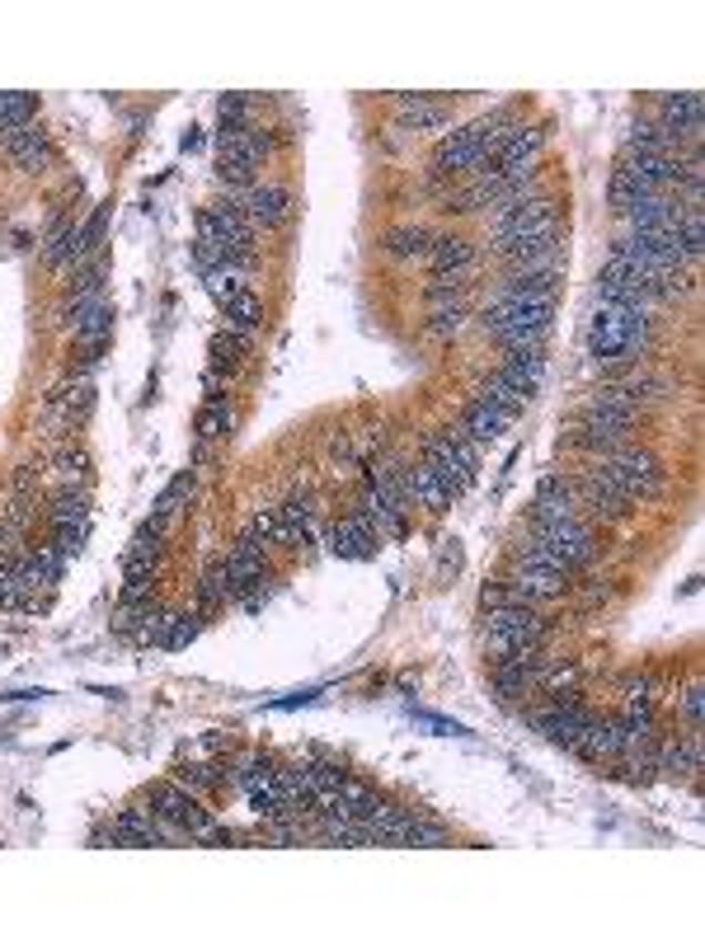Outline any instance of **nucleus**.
Returning <instances> with one entry per match:
<instances>
[{"instance_id":"bb28decb","label":"nucleus","mask_w":705,"mask_h":939,"mask_svg":"<svg viewBox=\"0 0 705 939\" xmlns=\"http://www.w3.org/2000/svg\"><path fill=\"white\" fill-rule=\"evenodd\" d=\"M48 479L57 484V493H62V489H85V484H90V456H85L81 447L57 451V456H52Z\"/></svg>"},{"instance_id":"4be33fe9","label":"nucleus","mask_w":705,"mask_h":939,"mask_svg":"<svg viewBox=\"0 0 705 939\" xmlns=\"http://www.w3.org/2000/svg\"><path fill=\"white\" fill-rule=\"evenodd\" d=\"M476 399H484V405L503 409L508 418H522V414H527V405H532V395H527L522 386H513L508 376H499V371H489L484 381L476 386Z\"/></svg>"},{"instance_id":"58836bf2","label":"nucleus","mask_w":705,"mask_h":939,"mask_svg":"<svg viewBox=\"0 0 705 939\" xmlns=\"http://www.w3.org/2000/svg\"><path fill=\"white\" fill-rule=\"evenodd\" d=\"M198 630H203V611H184V615H174L170 630H165V649H184V644H193V639H198Z\"/></svg>"},{"instance_id":"f257e3e1","label":"nucleus","mask_w":705,"mask_h":939,"mask_svg":"<svg viewBox=\"0 0 705 939\" xmlns=\"http://www.w3.org/2000/svg\"><path fill=\"white\" fill-rule=\"evenodd\" d=\"M551 319H555V296H508L494 292V302L480 310V329L494 338L503 353H527V348H541L545 334H551Z\"/></svg>"},{"instance_id":"f03ea898","label":"nucleus","mask_w":705,"mask_h":939,"mask_svg":"<svg viewBox=\"0 0 705 939\" xmlns=\"http://www.w3.org/2000/svg\"><path fill=\"white\" fill-rule=\"evenodd\" d=\"M654 310H635V306H616V302H597L593 319H588V353L602 367H621L631 363V353H640L650 344L654 329Z\"/></svg>"},{"instance_id":"aec40b11","label":"nucleus","mask_w":705,"mask_h":939,"mask_svg":"<svg viewBox=\"0 0 705 939\" xmlns=\"http://www.w3.org/2000/svg\"><path fill=\"white\" fill-rule=\"evenodd\" d=\"M358 517L381 535V541H400L405 535V512L396 508V503H386V498L377 493V489H362V498H358Z\"/></svg>"},{"instance_id":"1a4fd4ad","label":"nucleus","mask_w":705,"mask_h":939,"mask_svg":"<svg viewBox=\"0 0 705 939\" xmlns=\"http://www.w3.org/2000/svg\"><path fill=\"white\" fill-rule=\"evenodd\" d=\"M484 165H489V151H484L480 123H466L461 132L442 136L438 151H433V174H442V178H466V174H476Z\"/></svg>"},{"instance_id":"b1692460","label":"nucleus","mask_w":705,"mask_h":939,"mask_svg":"<svg viewBox=\"0 0 705 939\" xmlns=\"http://www.w3.org/2000/svg\"><path fill=\"white\" fill-rule=\"evenodd\" d=\"M396 109H400V123L415 127V132H433L452 118V109H447L442 99H428V94H400Z\"/></svg>"},{"instance_id":"7c9ffc66","label":"nucleus","mask_w":705,"mask_h":939,"mask_svg":"<svg viewBox=\"0 0 705 939\" xmlns=\"http://www.w3.org/2000/svg\"><path fill=\"white\" fill-rule=\"evenodd\" d=\"M222 310H226V329H235V334H254V329H259V319H264V302L249 287L235 296V302H226Z\"/></svg>"},{"instance_id":"393cba45","label":"nucleus","mask_w":705,"mask_h":939,"mask_svg":"<svg viewBox=\"0 0 705 939\" xmlns=\"http://www.w3.org/2000/svg\"><path fill=\"white\" fill-rule=\"evenodd\" d=\"M428 264H433V273H470L476 268V245L461 235H438L428 245Z\"/></svg>"},{"instance_id":"9d476101","label":"nucleus","mask_w":705,"mask_h":939,"mask_svg":"<svg viewBox=\"0 0 705 939\" xmlns=\"http://www.w3.org/2000/svg\"><path fill=\"white\" fill-rule=\"evenodd\" d=\"M532 541H541L545 550H551L560 564H564V573H574V569H583L588 559H593V531H588L579 517L574 522H555V527H532Z\"/></svg>"},{"instance_id":"2eb2a0df","label":"nucleus","mask_w":705,"mask_h":939,"mask_svg":"<svg viewBox=\"0 0 705 939\" xmlns=\"http://www.w3.org/2000/svg\"><path fill=\"white\" fill-rule=\"evenodd\" d=\"M574 498H579V508H588V512H597V517H625L631 512V498H625L612 479L602 474V466L597 470H588L579 484H574Z\"/></svg>"},{"instance_id":"7ed1b4c3","label":"nucleus","mask_w":705,"mask_h":939,"mask_svg":"<svg viewBox=\"0 0 705 939\" xmlns=\"http://www.w3.org/2000/svg\"><path fill=\"white\" fill-rule=\"evenodd\" d=\"M423 461L438 470L447 493L461 498L470 489V479H476V470H480V447L470 442L461 428H438V432L423 437Z\"/></svg>"},{"instance_id":"4468645a","label":"nucleus","mask_w":705,"mask_h":939,"mask_svg":"<svg viewBox=\"0 0 705 939\" xmlns=\"http://www.w3.org/2000/svg\"><path fill=\"white\" fill-rule=\"evenodd\" d=\"M174 831H180V827L161 823L155 813H136V808H127V813H117V817H113V846H165Z\"/></svg>"},{"instance_id":"e433bc0d","label":"nucleus","mask_w":705,"mask_h":939,"mask_svg":"<svg viewBox=\"0 0 705 939\" xmlns=\"http://www.w3.org/2000/svg\"><path fill=\"white\" fill-rule=\"evenodd\" d=\"M193 489H198V474H193V470H184V474L174 479V484H170L161 498H155V517H165V522H170V517H174V508H180L184 498H193Z\"/></svg>"},{"instance_id":"5701e85b","label":"nucleus","mask_w":705,"mask_h":939,"mask_svg":"<svg viewBox=\"0 0 705 939\" xmlns=\"http://www.w3.org/2000/svg\"><path fill=\"white\" fill-rule=\"evenodd\" d=\"M409 503H419V508H433V512H442V508H452L457 498L447 493V484L438 479V470L428 466V461H419V466H409Z\"/></svg>"},{"instance_id":"37998d69","label":"nucleus","mask_w":705,"mask_h":939,"mask_svg":"<svg viewBox=\"0 0 705 939\" xmlns=\"http://www.w3.org/2000/svg\"><path fill=\"white\" fill-rule=\"evenodd\" d=\"M701 710H705V691H701V682H692L687 691H682V714H687L692 733H701Z\"/></svg>"},{"instance_id":"72a5a7b5","label":"nucleus","mask_w":705,"mask_h":939,"mask_svg":"<svg viewBox=\"0 0 705 939\" xmlns=\"http://www.w3.org/2000/svg\"><path fill=\"white\" fill-rule=\"evenodd\" d=\"M400 846H452V831H447L442 823H428V817L409 813V827H405Z\"/></svg>"},{"instance_id":"473e14b6","label":"nucleus","mask_w":705,"mask_h":939,"mask_svg":"<svg viewBox=\"0 0 705 939\" xmlns=\"http://www.w3.org/2000/svg\"><path fill=\"white\" fill-rule=\"evenodd\" d=\"M226 596H235V583H231L226 564H222V559H217V564H207L203 583H198V606H203V611H212V606H222Z\"/></svg>"},{"instance_id":"2f4dec72","label":"nucleus","mask_w":705,"mask_h":939,"mask_svg":"<svg viewBox=\"0 0 705 939\" xmlns=\"http://www.w3.org/2000/svg\"><path fill=\"white\" fill-rule=\"evenodd\" d=\"M466 319H470L466 302H433V306H428V334L447 344V338H457L466 329Z\"/></svg>"},{"instance_id":"f8f14e48","label":"nucleus","mask_w":705,"mask_h":939,"mask_svg":"<svg viewBox=\"0 0 705 939\" xmlns=\"http://www.w3.org/2000/svg\"><path fill=\"white\" fill-rule=\"evenodd\" d=\"M241 212H245V222L254 226V231H268V226H283L287 216H292V193L283 188V184H254V188H245V197H241Z\"/></svg>"},{"instance_id":"0eeeda50","label":"nucleus","mask_w":705,"mask_h":939,"mask_svg":"<svg viewBox=\"0 0 705 939\" xmlns=\"http://www.w3.org/2000/svg\"><path fill=\"white\" fill-rule=\"evenodd\" d=\"M146 804H151V813L161 817V823H170V827H180V831H188L193 841L212 827V813L207 808H198V794H188L180 780H165V785H151L146 789Z\"/></svg>"},{"instance_id":"423d86ee","label":"nucleus","mask_w":705,"mask_h":939,"mask_svg":"<svg viewBox=\"0 0 705 939\" xmlns=\"http://www.w3.org/2000/svg\"><path fill=\"white\" fill-rule=\"evenodd\" d=\"M635 414L640 409H621V405H588L583 418H579V447L588 451H616L631 442V432H635Z\"/></svg>"},{"instance_id":"9b49d317","label":"nucleus","mask_w":705,"mask_h":939,"mask_svg":"<svg viewBox=\"0 0 705 939\" xmlns=\"http://www.w3.org/2000/svg\"><path fill=\"white\" fill-rule=\"evenodd\" d=\"M579 517V498H574V484H564L560 474H545L537 484V498H532V527H555V522H574Z\"/></svg>"},{"instance_id":"a211bd4d","label":"nucleus","mask_w":705,"mask_h":939,"mask_svg":"<svg viewBox=\"0 0 705 939\" xmlns=\"http://www.w3.org/2000/svg\"><path fill=\"white\" fill-rule=\"evenodd\" d=\"M518 418H508L503 409H494V405H484V399H470L466 405V414H461V432L470 437L476 447H484V442H494V437H503L508 428H513Z\"/></svg>"},{"instance_id":"a19ab883","label":"nucleus","mask_w":705,"mask_h":939,"mask_svg":"<svg viewBox=\"0 0 705 939\" xmlns=\"http://www.w3.org/2000/svg\"><path fill=\"white\" fill-rule=\"evenodd\" d=\"M48 545L71 564V559L81 554V545H85V527H52V541Z\"/></svg>"},{"instance_id":"ea45409f","label":"nucleus","mask_w":705,"mask_h":939,"mask_svg":"<svg viewBox=\"0 0 705 939\" xmlns=\"http://www.w3.org/2000/svg\"><path fill=\"white\" fill-rule=\"evenodd\" d=\"M180 785H184L188 794H212V789L222 785V770H217V766H198V762H193V766H180Z\"/></svg>"},{"instance_id":"4c0bfd02","label":"nucleus","mask_w":705,"mask_h":939,"mask_svg":"<svg viewBox=\"0 0 705 939\" xmlns=\"http://www.w3.org/2000/svg\"><path fill=\"white\" fill-rule=\"evenodd\" d=\"M231 423H235V414H231L226 399H207V409L198 414V432L203 437H226Z\"/></svg>"},{"instance_id":"ddd939ff","label":"nucleus","mask_w":705,"mask_h":939,"mask_svg":"<svg viewBox=\"0 0 705 939\" xmlns=\"http://www.w3.org/2000/svg\"><path fill=\"white\" fill-rule=\"evenodd\" d=\"M658 127L673 136V142H696L701 136V94L687 90V94H663L658 99Z\"/></svg>"},{"instance_id":"6ab92c4d","label":"nucleus","mask_w":705,"mask_h":939,"mask_svg":"<svg viewBox=\"0 0 705 939\" xmlns=\"http://www.w3.org/2000/svg\"><path fill=\"white\" fill-rule=\"evenodd\" d=\"M264 545H254L249 535H241L231 550H226V573H231V583H235V592H245V588H254V583H264Z\"/></svg>"},{"instance_id":"20e7f679","label":"nucleus","mask_w":705,"mask_h":939,"mask_svg":"<svg viewBox=\"0 0 705 939\" xmlns=\"http://www.w3.org/2000/svg\"><path fill=\"white\" fill-rule=\"evenodd\" d=\"M602 474L612 479V484L631 498V503H640V498H654L663 489V461L650 451V447H616V451H606L602 456Z\"/></svg>"},{"instance_id":"a878e982","label":"nucleus","mask_w":705,"mask_h":939,"mask_svg":"<svg viewBox=\"0 0 705 939\" xmlns=\"http://www.w3.org/2000/svg\"><path fill=\"white\" fill-rule=\"evenodd\" d=\"M428 245H433V235L423 226H396L381 249H386V258H396V264H419V258H428Z\"/></svg>"},{"instance_id":"412c9836","label":"nucleus","mask_w":705,"mask_h":939,"mask_svg":"<svg viewBox=\"0 0 705 939\" xmlns=\"http://www.w3.org/2000/svg\"><path fill=\"white\" fill-rule=\"evenodd\" d=\"M508 588H513L527 606L532 602H551V596H560L564 588V573H551V569H527V564H518V573L508 578Z\"/></svg>"},{"instance_id":"c9c22d12","label":"nucleus","mask_w":705,"mask_h":939,"mask_svg":"<svg viewBox=\"0 0 705 939\" xmlns=\"http://www.w3.org/2000/svg\"><path fill=\"white\" fill-rule=\"evenodd\" d=\"M677 239H682V254L692 258H701V249H705V216H701V207H687L682 212V226H677Z\"/></svg>"},{"instance_id":"c85d7f7f","label":"nucleus","mask_w":705,"mask_h":939,"mask_svg":"<svg viewBox=\"0 0 705 939\" xmlns=\"http://www.w3.org/2000/svg\"><path fill=\"white\" fill-rule=\"evenodd\" d=\"M33 118H38V94H24V90L0 94V136L14 132V127H29Z\"/></svg>"},{"instance_id":"dca6fc26","label":"nucleus","mask_w":705,"mask_h":939,"mask_svg":"<svg viewBox=\"0 0 705 939\" xmlns=\"http://www.w3.org/2000/svg\"><path fill=\"white\" fill-rule=\"evenodd\" d=\"M6 151L14 155V165L24 170V174H43L52 160H57V151H52V136L43 132V127H14V132H6Z\"/></svg>"},{"instance_id":"f3484780","label":"nucleus","mask_w":705,"mask_h":939,"mask_svg":"<svg viewBox=\"0 0 705 939\" xmlns=\"http://www.w3.org/2000/svg\"><path fill=\"white\" fill-rule=\"evenodd\" d=\"M377 545H381V535L371 531L358 512L329 527V550H335L339 559H367V554H377Z\"/></svg>"},{"instance_id":"f704fd0d","label":"nucleus","mask_w":705,"mask_h":939,"mask_svg":"<svg viewBox=\"0 0 705 939\" xmlns=\"http://www.w3.org/2000/svg\"><path fill=\"white\" fill-rule=\"evenodd\" d=\"M245 353H249V334H235V329H226V334H217V338H212V367H217V371H222V367L231 371V367L241 363Z\"/></svg>"},{"instance_id":"cd10ccee","label":"nucleus","mask_w":705,"mask_h":939,"mask_svg":"<svg viewBox=\"0 0 705 939\" xmlns=\"http://www.w3.org/2000/svg\"><path fill=\"white\" fill-rule=\"evenodd\" d=\"M499 376H508L513 386H522L527 395H532V390L541 386V376H545V353H541V348L508 353V357H503V367H499Z\"/></svg>"},{"instance_id":"c756f323","label":"nucleus","mask_w":705,"mask_h":939,"mask_svg":"<svg viewBox=\"0 0 705 939\" xmlns=\"http://www.w3.org/2000/svg\"><path fill=\"white\" fill-rule=\"evenodd\" d=\"M85 512H90V493L85 489H62L48 508V522L52 527H85Z\"/></svg>"},{"instance_id":"79ce46f5","label":"nucleus","mask_w":705,"mask_h":939,"mask_svg":"<svg viewBox=\"0 0 705 939\" xmlns=\"http://www.w3.org/2000/svg\"><path fill=\"white\" fill-rule=\"evenodd\" d=\"M217 113H222V127H245V113H249L245 94H226L217 104Z\"/></svg>"},{"instance_id":"39448f33","label":"nucleus","mask_w":705,"mask_h":939,"mask_svg":"<svg viewBox=\"0 0 705 939\" xmlns=\"http://www.w3.org/2000/svg\"><path fill=\"white\" fill-rule=\"evenodd\" d=\"M489 649L499 657L508 653H537V644L545 639V621L532 606H489V625H484Z\"/></svg>"},{"instance_id":"6e6552de","label":"nucleus","mask_w":705,"mask_h":939,"mask_svg":"<svg viewBox=\"0 0 705 939\" xmlns=\"http://www.w3.org/2000/svg\"><path fill=\"white\" fill-rule=\"evenodd\" d=\"M545 132L551 127H513L508 132V142L494 151V160H489V170H494L503 184H522V178H532L537 174V160H541V146H545Z\"/></svg>"}]
</instances>
